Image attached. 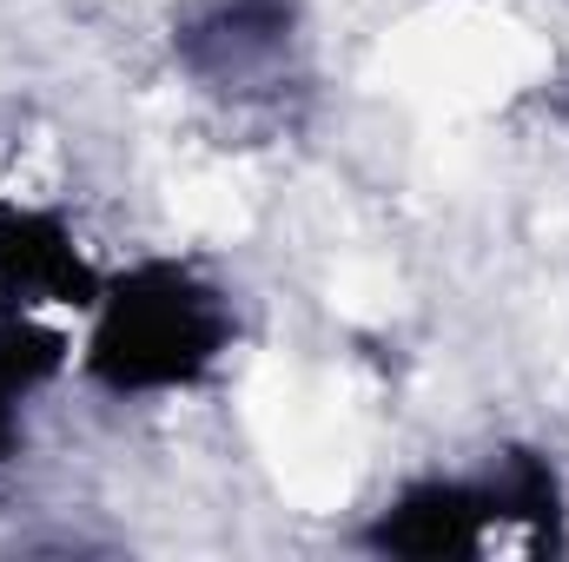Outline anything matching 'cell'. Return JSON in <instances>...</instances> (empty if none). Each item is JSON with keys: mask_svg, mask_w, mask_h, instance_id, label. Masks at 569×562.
<instances>
[{"mask_svg": "<svg viewBox=\"0 0 569 562\" xmlns=\"http://www.w3.org/2000/svg\"><path fill=\"white\" fill-rule=\"evenodd\" d=\"M490 496H497V516L503 523H523L537 550H563V476L543 450H497L490 456Z\"/></svg>", "mask_w": 569, "mask_h": 562, "instance_id": "5b68a950", "label": "cell"}, {"mask_svg": "<svg viewBox=\"0 0 569 562\" xmlns=\"http://www.w3.org/2000/svg\"><path fill=\"white\" fill-rule=\"evenodd\" d=\"M497 523L503 516H497L490 476H425V483L398 490L371 516L365 550L398 562H463V556H483Z\"/></svg>", "mask_w": 569, "mask_h": 562, "instance_id": "7a4b0ae2", "label": "cell"}, {"mask_svg": "<svg viewBox=\"0 0 569 562\" xmlns=\"http://www.w3.org/2000/svg\"><path fill=\"white\" fill-rule=\"evenodd\" d=\"M232 344L226 291L192 265L146 259L127 279L100 284L93 331H87V378L113 398L186 391L199 384Z\"/></svg>", "mask_w": 569, "mask_h": 562, "instance_id": "6da1fadb", "label": "cell"}, {"mask_svg": "<svg viewBox=\"0 0 569 562\" xmlns=\"http://www.w3.org/2000/svg\"><path fill=\"white\" fill-rule=\"evenodd\" d=\"M298 27V0H206L179 20L172 47L179 67L206 87H239L259 67H272Z\"/></svg>", "mask_w": 569, "mask_h": 562, "instance_id": "277c9868", "label": "cell"}, {"mask_svg": "<svg viewBox=\"0 0 569 562\" xmlns=\"http://www.w3.org/2000/svg\"><path fill=\"white\" fill-rule=\"evenodd\" d=\"M563 107H569V100H563Z\"/></svg>", "mask_w": 569, "mask_h": 562, "instance_id": "52a82bcc", "label": "cell"}, {"mask_svg": "<svg viewBox=\"0 0 569 562\" xmlns=\"http://www.w3.org/2000/svg\"><path fill=\"white\" fill-rule=\"evenodd\" d=\"M20 398H27V391L0 378V463H7V456H13V443H20Z\"/></svg>", "mask_w": 569, "mask_h": 562, "instance_id": "8992f818", "label": "cell"}, {"mask_svg": "<svg viewBox=\"0 0 569 562\" xmlns=\"http://www.w3.org/2000/svg\"><path fill=\"white\" fill-rule=\"evenodd\" d=\"M40 304H100V272L73 245L60 212L0 199V311H40Z\"/></svg>", "mask_w": 569, "mask_h": 562, "instance_id": "3957f363", "label": "cell"}]
</instances>
